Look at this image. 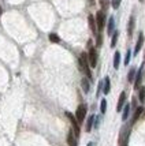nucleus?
Listing matches in <instances>:
<instances>
[{
	"label": "nucleus",
	"instance_id": "nucleus-16",
	"mask_svg": "<svg viewBox=\"0 0 145 146\" xmlns=\"http://www.w3.org/2000/svg\"><path fill=\"white\" fill-rule=\"evenodd\" d=\"M136 74H137L136 68H130L129 75H127V81H129V82H134V76H136Z\"/></svg>",
	"mask_w": 145,
	"mask_h": 146
},
{
	"label": "nucleus",
	"instance_id": "nucleus-15",
	"mask_svg": "<svg viewBox=\"0 0 145 146\" xmlns=\"http://www.w3.org/2000/svg\"><path fill=\"white\" fill-rule=\"evenodd\" d=\"M133 29H134V17H130V21H129V29H127V33H129L130 37H132V34H133Z\"/></svg>",
	"mask_w": 145,
	"mask_h": 146
},
{
	"label": "nucleus",
	"instance_id": "nucleus-14",
	"mask_svg": "<svg viewBox=\"0 0 145 146\" xmlns=\"http://www.w3.org/2000/svg\"><path fill=\"white\" fill-rule=\"evenodd\" d=\"M110 89H111V83H110V78H106L104 79V89H103V92L106 93V94H108L110 93Z\"/></svg>",
	"mask_w": 145,
	"mask_h": 146
},
{
	"label": "nucleus",
	"instance_id": "nucleus-10",
	"mask_svg": "<svg viewBox=\"0 0 145 146\" xmlns=\"http://www.w3.org/2000/svg\"><path fill=\"white\" fill-rule=\"evenodd\" d=\"M88 22H89V27H90V30H92L93 33L97 32V23H96L95 17H93V15H89L88 17Z\"/></svg>",
	"mask_w": 145,
	"mask_h": 146
},
{
	"label": "nucleus",
	"instance_id": "nucleus-13",
	"mask_svg": "<svg viewBox=\"0 0 145 146\" xmlns=\"http://www.w3.org/2000/svg\"><path fill=\"white\" fill-rule=\"evenodd\" d=\"M119 63H120V53L115 52V55H114V68H118Z\"/></svg>",
	"mask_w": 145,
	"mask_h": 146
},
{
	"label": "nucleus",
	"instance_id": "nucleus-6",
	"mask_svg": "<svg viewBox=\"0 0 145 146\" xmlns=\"http://www.w3.org/2000/svg\"><path fill=\"white\" fill-rule=\"evenodd\" d=\"M142 68H144V66H141L137 71V74H136V82H134V88L136 89H138L140 88V83L142 81Z\"/></svg>",
	"mask_w": 145,
	"mask_h": 146
},
{
	"label": "nucleus",
	"instance_id": "nucleus-4",
	"mask_svg": "<svg viewBox=\"0 0 145 146\" xmlns=\"http://www.w3.org/2000/svg\"><path fill=\"white\" fill-rule=\"evenodd\" d=\"M96 23H97V30H103V27L106 25V15L103 11H99L96 14Z\"/></svg>",
	"mask_w": 145,
	"mask_h": 146
},
{
	"label": "nucleus",
	"instance_id": "nucleus-24",
	"mask_svg": "<svg viewBox=\"0 0 145 146\" xmlns=\"http://www.w3.org/2000/svg\"><path fill=\"white\" fill-rule=\"evenodd\" d=\"M120 1L122 0H112V8H119V6H120Z\"/></svg>",
	"mask_w": 145,
	"mask_h": 146
},
{
	"label": "nucleus",
	"instance_id": "nucleus-23",
	"mask_svg": "<svg viewBox=\"0 0 145 146\" xmlns=\"http://www.w3.org/2000/svg\"><path fill=\"white\" fill-rule=\"evenodd\" d=\"M118 36H119V33L115 32L112 34V40H111V46H115L116 45V41H118Z\"/></svg>",
	"mask_w": 145,
	"mask_h": 146
},
{
	"label": "nucleus",
	"instance_id": "nucleus-17",
	"mask_svg": "<svg viewBox=\"0 0 145 146\" xmlns=\"http://www.w3.org/2000/svg\"><path fill=\"white\" fill-rule=\"evenodd\" d=\"M81 86H82V89H84V92L88 93L89 92V81L86 79V78H84V79L81 81Z\"/></svg>",
	"mask_w": 145,
	"mask_h": 146
},
{
	"label": "nucleus",
	"instance_id": "nucleus-1",
	"mask_svg": "<svg viewBox=\"0 0 145 146\" xmlns=\"http://www.w3.org/2000/svg\"><path fill=\"white\" fill-rule=\"evenodd\" d=\"M80 67H81V70L86 74L89 79H92V72L89 70V57L86 53H84L82 52L81 55H80Z\"/></svg>",
	"mask_w": 145,
	"mask_h": 146
},
{
	"label": "nucleus",
	"instance_id": "nucleus-28",
	"mask_svg": "<svg viewBox=\"0 0 145 146\" xmlns=\"http://www.w3.org/2000/svg\"><path fill=\"white\" fill-rule=\"evenodd\" d=\"M88 146H93V143H89V145Z\"/></svg>",
	"mask_w": 145,
	"mask_h": 146
},
{
	"label": "nucleus",
	"instance_id": "nucleus-26",
	"mask_svg": "<svg viewBox=\"0 0 145 146\" xmlns=\"http://www.w3.org/2000/svg\"><path fill=\"white\" fill-rule=\"evenodd\" d=\"M101 44H103V37H101V34H99L97 36V46H100Z\"/></svg>",
	"mask_w": 145,
	"mask_h": 146
},
{
	"label": "nucleus",
	"instance_id": "nucleus-11",
	"mask_svg": "<svg viewBox=\"0 0 145 146\" xmlns=\"http://www.w3.org/2000/svg\"><path fill=\"white\" fill-rule=\"evenodd\" d=\"M114 29H115V21H114V18L111 17L110 21H108V27H107V33L110 34V36L114 33Z\"/></svg>",
	"mask_w": 145,
	"mask_h": 146
},
{
	"label": "nucleus",
	"instance_id": "nucleus-8",
	"mask_svg": "<svg viewBox=\"0 0 145 146\" xmlns=\"http://www.w3.org/2000/svg\"><path fill=\"white\" fill-rule=\"evenodd\" d=\"M67 143H69V146H78V143H77V137L73 131H70L69 135H67Z\"/></svg>",
	"mask_w": 145,
	"mask_h": 146
},
{
	"label": "nucleus",
	"instance_id": "nucleus-27",
	"mask_svg": "<svg viewBox=\"0 0 145 146\" xmlns=\"http://www.w3.org/2000/svg\"><path fill=\"white\" fill-rule=\"evenodd\" d=\"M120 146H126V143H120Z\"/></svg>",
	"mask_w": 145,
	"mask_h": 146
},
{
	"label": "nucleus",
	"instance_id": "nucleus-19",
	"mask_svg": "<svg viewBox=\"0 0 145 146\" xmlns=\"http://www.w3.org/2000/svg\"><path fill=\"white\" fill-rule=\"evenodd\" d=\"M93 120H95V116H90V117H89L88 119V121H86V127H85V130H86V131H90V130H92V126H93Z\"/></svg>",
	"mask_w": 145,
	"mask_h": 146
},
{
	"label": "nucleus",
	"instance_id": "nucleus-5",
	"mask_svg": "<svg viewBox=\"0 0 145 146\" xmlns=\"http://www.w3.org/2000/svg\"><path fill=\"white\" fill-rule=\"evenodd\" d=\"M88 57H89V64L92 67H96V64H97V52H96L95 48H90L89 49Z\"/></svg>",
	"mask_w": 145,
	"mask_h": 146
},
{
	"label": "nucleus",
	"instance_id": "nucleus-25",
	"mask_svg": "<svg viewBox=\"0 0 145 146\" xmlns=\"http://www.w3.org/2000/svg\"><path fill=\"white\" fill-rule=\"evenodd\" d=\"M130 56H132V52L130 51H127L126 52V57H125V64H129V62H130Z\"/></svg>",
	"mask_w": 145,
	"mask_h": 146
},
{
	"label": "nucleus",
	"instance_id": "nucleus-20",
	"mask_svg": "<svg viewBox=\"0 0 145 146\" xmlns=\"http://www.w3.org/2000/svg\"><path fill=\"white\" fill-rule=\"evenodd\" d=\"M49 41H51V42H55V44H57V42L60 41V38H59V36H57V34H55V33H51V34H49Z\"/></svg>",
	"mask_w": 145,
	"mask_h": 146
},
{
	"label": "nucleus",
	"instance_id": "nucleus-18",
	"mask_svg": "<svg viewBox=\"0 0 145 146\" xmlns=\"http://www.w3.org/2000/svg\"><path fill=\"white\" fill-rule=\"evenodd\" d=\"M129 113H130V105L127 104V105H125V109H123V115H122V120H126L127 117H129Z\"/></svg>",
	"mask_w": 145,
	"mask_h": 146
},
{
	"label": "nucleus",
	"instance_id": "nucleus-9",
	"mask_svg": "<svg viewBox=\"0 0 145 146\" xmlns=\"http://www.w3.org/2000/svg\"><path fill=\"white\" fill-rule=\"evenodd\" d=\"M125 101H126V93L125 92H122L119 96V101H118V107H116V111L120 112L122 108H123V105H125Z\"/></svg>",
	"mask_w": 145,
	"mask_h": 146
},
{
	"label": "nucleus",
	"instance_id": "nucleus-3",
	"mask_svg": "<svg viewBox=\"0 0 145 146\" xmlns=\"http://www.w3.org/2000/svg\"><path fill=\"white\" fill-rule=\"evenodd\" d=\"M66 116L69 117V120L71 121V124H73V130H74V134H76V137H80V121L77 120L76 116H73V115L70 113V112H66Z\"/></svg>",
	"mask_w": 145,
	"mask_h": 146
},
{
	"label": "nucleus",
	"instance_id": "nucleus-21",
	"mask_svg": "<svg viewBox=\"0 0 145 146\" xmlns=\"http://www.w3.org/2000/svg\"><path fill=\"white\" fill-rule=\"evenodd\" d=\"M138 92H140V94H138L140 101H141V102H144V101H145V88H140Z\"/></svg>",
	"mask_w": 145,
	"mask_h": 146
},
{
	"label": "nucleus",
	"instance_id": "nucleus-12",
	"mask_svg": "<svg viewBox=\"0 0 145 146\" xmlns=\"http://www.w3.org/2000/svg\"><path fill=\"white\" fill-rule=\"evenodd\" d=\"M142 112H144V108H142V107H138V108L136 109V113H134V116H133V120H132L133 124L138 120V117L141 116V113H142Z\"/></svg>",
	"mask_w": 145,
	"mask_h": 146
},
{
	"label": "nucleus",
	"instance_id": "nucleus-7",
	"mask_svg": "<svg viewBox=\"0 0 145 146\" xmlns=\"http://www.w3.org/2000/svg\"><path fill=\"white\" fill-rule=\"evenodd\" d=\"M142 44H144V34L140 33L138 40H137V44H136V48H134V55H137V53L140 52V49L142 48Z\"/></svg>",
	"mask_w": 145,
	"mask_h": 146
},
{
	"label": "nucleus",
	"instance_id": "nucleus-29",
	"mask_svg": "<svg viewBox=\"0 0 145 146\" xmlns=\"http://www.w3.org/2000/svg\"><path fill=\"white\" fill-rule=\"evenodd\" d=\"M0 14H1V8H0Z\"/></svg>",
	"mask_w": 145,
	"mask_h": 146
},
{
	"label": "nucleus",
	"instance_id": "nucleus-22",
	"mask_svg": "<svg viewBox=\"0 0 145 146\" xmlns=\"http://www.w3.org/2000/svg\"><path fill=\"white\" fill-rule=\"evenodd\" d=\"M100 111H101V113H106V111H107V101H106V100H101Z\"/></svg>",
	"mask_w": 145,
	"mask_h": 146
},
{
	"label": "nucleus",
	"instance_id": "nucleus-2",
	"mask_svg": "<svg viewBox=\"0 0 145 146\" xmlns=\"http://www.w3.org/2000/svg\"><path fill=\"white\" fill-rule=\"evenodd\" d=\"M86 112H88V107H86V104H81L78 108H77V113H76V117L77 120L82 123L84 119H85V116H86Z\"/></svg>",
	"mask_w": 145,
	"mask_h": 146
}]
</instances>
